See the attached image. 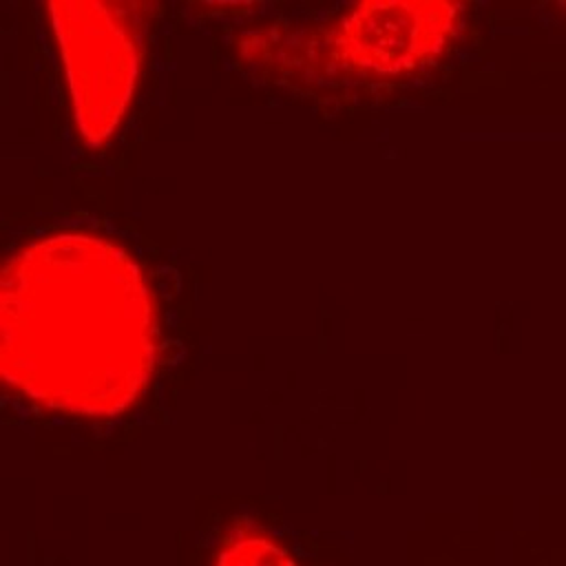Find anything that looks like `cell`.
I'll return each instance as SVG.
<instances>
[{"label":"cell","instance_id":"1","mask_svg":"<svg viewBox=\"0 0 566 566\" xmlns=\"http://www.w3.org/2000/svg\"><path fill=\"white\" fill-rule=\"evenodd\" d=\"M0 334L4 382L31 402L84 418L130 409L159 349L139 265L93 234L44 237L7 261Z\"/></svg>","mask_w":566,"mask_h":566},{"label":"cell","instance_id":"2","mask_svg":"<svg viewBox=\"0 0 566 566\" xmlns=\"http://www.w3.org/2000/svg\"><path fill=\"white\" fill-rule=\"evenodd\" d=\"M464 22L458 2H363L318 27H259L237 40L239 60L303 91L391 84L436 64Z\"/></svg>","mask_w":566,"mask_h":566},{"label":"cell","instance_id":"3","mask_svg":"<svg viewBox=\"0 0 566 566\" xmlns=\"http://www.w3.org/2000/svg\"><path fill=\"white\" fill-rule=\"evenodd\" d=\"M139 4L49 2L75 128L86 146L113 137L135 93L142 62Z\"/></svg>","mask_w":566,"mask_h":566},{"label":"cell","instance_id":"4","mask_svg":"<svg viewBox=\"0 0 566 566\" xmlns=\"http://www.w3.org/2000/svg\"><path fill=\"white\" fill-rule=\"evenodd\" d=\"M214 566H298L292 553L268 531L241 524L234 526L214 559Z\"/></svg>","mask_w":566,"mask_h":566},{"label":"cell","instance_id":"5","mask_svg":"<svg viewBox=\"0 0 566 566\" xmlns=\"http://www.w3.org/2000/svg\"><path fill=\"white\" fill-rule=\"evenodd\" d=\"M562 9H566V4H564V7H562Z\"/></svg>","mask_w":566,"mask_h":566}]
</instances>
